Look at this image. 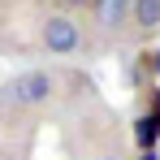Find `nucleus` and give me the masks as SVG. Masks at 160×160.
<instances>
[{"mask_svg":"<svg viewBox=\"0 0 160 160\" xmlns=\"http://www.w3.org/2000/svg\"><path fill=\"white\" fill-rule=\"evenodd\" d=\"M87 13L100 39H121L130 30V0H91Z\"/></svg>","mask_w":160,"mask_h":160,"instance_id":"nucleus-3","label":"nucleus"},{"mask_svg":"<svg viewBox=\"0 0 160 160\" xmlns=\"http://www.w3.org/2000/svg\"><path fill=\"white\" fill-rule=\"evenodd\" d=\"M156 143H160V95L152 100V108H143L134 117V147L138 152H152Z\"/></svg>","mask_w":160,"mask_h":160,"instance_id":"nucleus-4","label":"nucleus"},{"mask_svg":"<svg viewBox=\"0 0 160 160\" xmlns=\"http://www.w3.org/2000/svg\"><path fill=\"white\" fill-rule=\"evenodd\" d=\"M56 4H61V9H87L91 0H56Z\"/></svg>","mask_w":160,"mask_h":160,"instance_id":"nucleus-8","label":"nucleus"},{"mask_svg":"<svg viewBox=\"0 0 160 160\" xmlns=\"http://www.w3.org/2000/svg\"><path fill=\"white\" fill-rule=\"evenodd\" d=\"M130 30L138 39H152L160 30V0H130Z\"/></svg>","mask_w":160,"mask_h":160,"instance_id":"nucleus-5","label":"nucleus"},{"mask_svg":"<svg viewBox=\"0 0 160 160\" xmlns=\"http://www.w3.org/2000/svg\"><path fill=\"white\" fill-rule=\"evenodd\" d=\"M82 43H87V35L69 18V9H52V13L39 18V48L48 56H74V52H82Z\"/></svg>","mask_w":160,"mask_h":160,"instance_id":"nucleus-1","label":"nucleus"},{"mask_svg":"<svg viewBox=\"0 0 160 160\" xmlns=\"http://www.w3.org/2000/svg\"><path fill=\"white\" fill-rule=\"evenodd\" d=\"M134 160H160V152H156V147H152V152H138V156H134Z\"/></svg>","mask_w":160,"mask_h":160,"instance_id":"nucleus-9","label":"nucleus"},{"mask_svg":"<svg viewBox=\"0 0 160 160\" xmlns=\"http://www.w3.org/2000/svg\"><path fill=\"white\" fill-rule=\"evenodd\" d=\"M143 65H147V74H152V78H160V48H156V52H152V56H147Z\"/></svg>","mask_w":160,"mask_h":160,"instance_id":"nucleus-7","label":"nucleus"},{"mask_svg":"<svg viewBox=\"0 0 160 160\" xmlns=\"http://www.w3.org/2000/svg\"><path fill=\"white\" fill-rule=\"evenodd\" d=\"M95 160H130V156H126V147H121V143H104V147L95 152Z\"/></svg>","mask_w":160,"mask_h":160,"instance_id":"nucleus-6","label":"nucleus"},{"mask_svg":"<svg viewBox=\"0 0 160 160\" xmlns=\"http://www.w3.org/2000/svg\"><path fill=\"white\" fill-rule=\"evenodd\" d=\"M56 74L52 69H26V74H18V78L4 87V95L13 100L18 108H48L56 100Z\"/></svg>","mask_w":160,"mask_h":160,"instance_id":"nucleus-2","label":"nucleus"}]
</instances>
